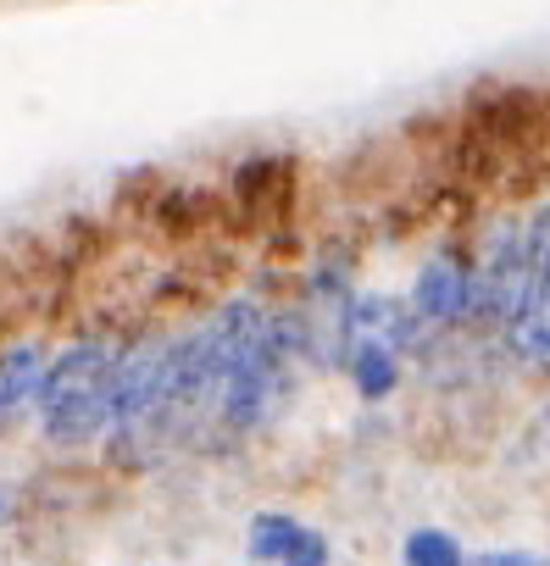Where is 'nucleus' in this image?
<instances>
[{"instance_id": "8", "label": "nucleus", "mask_w": 550, "mask_h": 566, "mask_svg": "<svg viewBox=\"0 0 550 566\" xmlns=\"http://www.w3.org/2000/svg\"><path fill=\"white\" fill-rule=\"evenodd\" d=\"M473 566H550V555L533 544H484L473 549Z\"/></svg>"}, {"instance_id": "1", "label": "nucleus", "mask_w": 550, "mask_h": 566, "mask_svg": "<svg viewBox=\"0 0 550 566\" xmlns=\"http://www.w3.org/2000/svg\"><path fill=\"white\" fill-rule=\"evenodd\" d=\"M123 334L128 328H79L56 339L34 417H29L40 450H51L56 461H101L106 433H112Z\"/></svg>"}, {"instance_id": "9", "label": "nucleus", "mask_w": 550, "mask_h": 566, "mask_svg": "<svg viewBox=\"0 0 550 566\" xmlns=\"http://www.w3.org/2000/svg\"><path fill=\"white\" fill-rule=\"evenodd\" d=\"M23 511H29V494L18 483H0V533H12L23 522Z\"/></svg>"}, {"instance_id": "7", "label": "nucleus", "mask_w": 550, "mask_h": 566, "mask_svg": "<svg viewBox=\"0 0 550 566\" xmlns=\"http://www.w3.org/2000/svg\"><path fill=\"white\" fill-rule=\"evenodd\" d=\"M279 566H340V538H334L323 522H307V527L295 533V544L284 549Z\"/></svg>"}, {"instance_id": "5", "label": "nucleus", "mask_w": 550, "mask_h": 566, "mask_svg": "<svg viewBox=\"0 0 550 566\" xmlns=\"http://www.w3.org/2000/svg\"><path fill=\"white\" fill-rule=\"evenodd\" d=\"M301 527H307V516L290 511V505H256V511L245 516V527H239V555H245L250 566H279Z\"/></svg>"}, {"instance_id": "11", "label": "nucleus", "mask_w": 550, "mask_h": 566, "mask_svg": "<svg viewBox=\"0 0 550 566\" xmlns=\"http://www.w3.org/2000/svg\"><path fill=\"white\" fill-rule=\"evenodd\" d=\"M145 566H173V560H145Z\"/></svg>"}, {"instance_id": "6", "label": "nucleus", "mask_w": 550, "mask_h": 566, "mask_svg": "<svg viewBox=\"0 0 550 566\" xmlns=\"http://www.w3.org/2000/svg\"><path fill=\"white\" fill-rule=\"evenodd\" d=\"M395 566H473V544L450 522H406L395 538Z\"/></svg>"}, {"instance_id": "3", "label": "nucleus", "mask_w": 550, "mask_h": 566, "mask_svg": "<svg viewBox=\"0 0 550 566\" xmlns=\"http://www.w3.org/2000/svg\"><path fill=\"white\" fill-rule=\"evenodd\" d=\"M51 350H56V339H45V334H18V339L0 345V439L29 428Z\"/></svg>"}, {"instance_id": "4", "label": "nucleus", "mask_w": 550, "mask_h": 566, "mask_svg": "<svg viewBox=\"0 0 550 566\" xmlns=\"http://www.w3.org/2000/svg\"><path fill=\"white\" fill-rule=\"evenodd\" d=\"M340 384L351 389L356 411H395V406L412 395V361H406L395 345L362 339V345L345 350V361H340Z\"/></svg>"}, {"instance_id": "10", "label": "nucleus", "mask_w": 550, "mask_h": 566, "mask_svg": "<svg viewBox=\"0 0 550 566\" xmlns=\"http://www.w3.org/2000/svg\"><path fill=\"white\" fill-rule=\"evenodd\" d=\"M528 422L550 439V384H539V389H533V411H528Z\"/></svg>"}, {"instance_id": "2", "label": "nucleus", "mask_w": 550, "mask_h": 566, "mask_svg": "<svg viewBox=\"0 0 550 566\" xmlns=\"http://www.w3.org/2000/svg\"><path fill=\"white\" fill-rule=\"evenodd\" d=\"M401 295H406L412 317H417L428 334H461L467 317H473V244H467V239H439V244H428V250L412 261Z\"/></svg>"}]
</instances>
